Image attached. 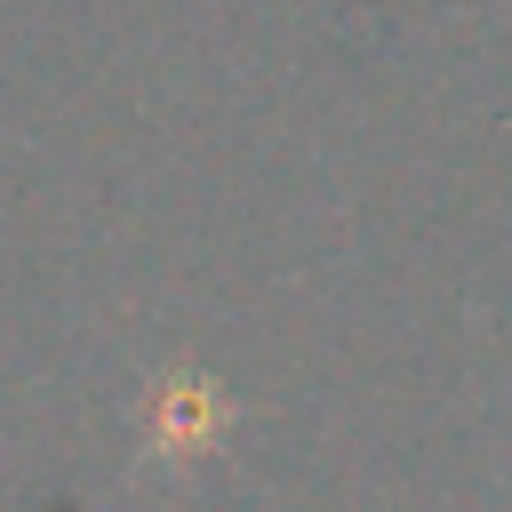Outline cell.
<instances>
[{
  "instance_id": "cell-1",
  "label": "cell",
  "mask_w": 512,
  "mask_h": 512,
  "mask_svg": "<svg viewBox=\"0 0 512 512\" xmlns=\"http://www.w3.org/2000/svg\"><path fill=\"white\" fill-rule=\"evenodd\" d=\"M216 432H224V400H216V384L176 376V384L152 400V456H200Z\"/></svg>"
}]
</instances>
